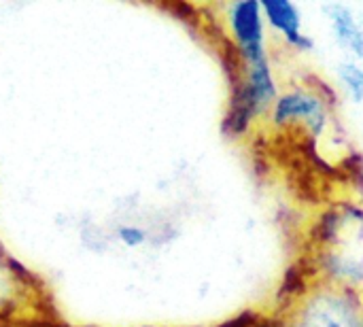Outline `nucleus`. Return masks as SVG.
Returning a JSON list of instances; mask_svg holds the SVG:
<instances>
[{"instance_id": "ddd939ff", "label": "nucleus", "mask_w": 363, "mask_h": 327, "mask_svg": "<svg viewBox=\"0 0 363 327\" xmlns=\"http://www.w3.org/2000/svg\"><path fill=\"white\" fill-rule=\"evenodd\" d=\"M302 85L308 87L311 92H315L332 111L338 109V102H340L338 92H336L321 74H317V72H304V74H302Z\"/></svg>"}, {"instance_id": "423d86ee", "label": "nucleus", "mask_w": 363, "mask_h": 327, "mask_svg": "<svg viewBox=\"0 0 363 327\" xmlns=\"http://www.w3.org/2000/svg\"><path fill=\"white\" fill-rule=\"evenodd\" d=\"M247 85H249L251 100H253L257 117L266 119L270 115L277 98L281 96L279 83H277L274 72H272L270 57H264L259 62L247 64Z\"/></svg>"}, {"instance_id": "0eeeda50", "label": "nucleus", "mask_w": 363, "mask_h": 327, "mask_svg": "<svg viewBox=\"0 0 363 327\" xmlns=\"http://www.w3.org/2000/svg\"><path fill=\"white\" fill-rule=\"evenodd\" d=\"M351 221L345 217V213L340 211L338 204L334 206H325L317 219L311 223L308 228V245H311V253L315 251H336V247L342 245V232Z\"/></svg>"}, {"instance_id": "39448f33", "label": "nucleus", "mask_w": 363, "mask_h": 327, "mask_svg": "<svg viewBox=\"0 0 363 327\" xmlns=\"http://www.w3.org/2000/svg\"><path fill=\"white\" fill-rule=\"evenodd\" d=\"M266 23L281 32L283 40L298 53H308L315 49V40L302 32L300 6L289 0H259Z\"/></svg>"}, {"instance_id": "2eb2a0df", "label": "nucleus", "mask_w": 363, "mask_h": 327, "mask_svg": "<svg viewBox=\"0 0 363 327\" xmlns=\"http://www.w3.org/2000/svg\"><path fill=\"white\" fill-rule=\"evenodd\" d=\"M264 319H266V313L255 311V309H245V311L236 313L234 317L213 327H264Z\"/></svg>"}, {"instance_id": "4468645a", "label": "nucleus", "mask_w": 363, "mask_h": 327, "mask_svg": "<svg viewBox=\"0 0 363 327\" xmlns=\"http://www.w3.org/2000/svg\"><path fill=\"white\" fill-rule=\"evenodd\" d=\"M115 236L117 240L128 247V249H138L143 245L149 243V232L140 226H134V223H123L115 230Z\"/></svg>"}, {"instance_id": "dca6fc26", "label": "nucleus", "mask_w": 363, "mask_h": 327, "mask_svg": "<svg viewBox=\"0 0 363 327\" xmlns=\"http://www.w3.org/2000/svg\"><path fill=\"white\" fill-rule=\"evenodd\" d=\"M338 206L351 223L363 226V204L355 202V200H342V202H338Z\"/></svg>"}, {"instance_id": "f8f14e48", "label": "nucleus", "mask_w": 363, "mask_h": 327, "mask_svg": "<svg viewBox=\"0 0 363 327\" xmlns=\"http://www.w3.org/2000/svg\"><path fill=\"white\" fill-rule=\"evenodd\" d=\"M340 170L345 174V183L353 187V192L363 198V153L351 149L342 160H340Z\"/></svg>"}, {"instance_id": "9b49d317", "label": "nucleus", "mask_w": 363, "mask_h": 327, "mask_svg": "<svg viewBox=\"0 0 363 327\" xmlns=\"http://www.w3.org/2000/svg\"><path fill=\"white\" fill-rule=\"evenodd\" d=\"M338 79L353 102H363V68L357 62H340L338 64Z\"/></svg>"}, {"instance_id": "6e6552de", "label": "nucleus", "mask_w": 363, "mask_h": 327, "mask_svg": "<svg viewBox=\"0 0 363 327\" xmlns=\"http://www.w3.org/2000/svg\"><path fill=\"white\" fill-rule=\"evenodd\" d=\"M323 13L328 15L340 47L363 60V23L357 19L353 9L342 2H330L323 6Z\"/></svg>"}, {"instance_id": "f03ea898", "label": "nucleus", "mask_w": 363, "mask_h": 327, "mask_svg": "<svg viewBox=\"0 0 363 327\" xmlns=\"http://www.w3.org/2000/svg\"><path fill=\"white\" fill-rule=\"evenodd\" d=\"M266 119L277 132L304 128L306 136L317 143L321 140V136L325 134L330 123L336 121L334 111L315 92H311L304 85L283 92L277 98V102Z\"/></svg>"}, {"instance_id": "1a4fd4ad", "label": "nucleus", "mask_w": 363, "mask_h": 327, "mask_svg": "<svg viewBox=\"0 0 363 327\" xmlns=\"http://www.w3.org/2000/svg\"><path fill=\"white\" fill-rule=\"evenodd\" d=\"M17 262H13L9 255H0V317L11 313L17 304V298L23 289H32V277L26 275Z\"/></svg>"}, {"instance_id": "20e7f679", "label": "nucleus", "mask_w": 363, "mask_h": 327, "mask_svg": "<svg viewBox=\"0 0 363 327\" xmlns=\"http://www.w3.org/2000/svg\"><path fill=\"white\" fill-rule=\"evenodd\" d=\"M321 283L319 268L313 253H302L296 262H291L274 294V313L277 315H291L300 302H304L311 292Z\"/></svg>"}, {"instance_id": "9d476101", "label": "nucleus", "mask_w": 363, "mask_h": 327, "mask_svg": "<svg viewBox=\"0 0 363 327\" xmlns=\"http://www.w3.org/2000/svg\"><path fill=\"white\" fill-rule=\"evenodd\" d=\"M160 9H164L166 13L172 15V19L181 21L187 30L191 32H202L204 26V6L191 4V2H183V0H172V2H162L157 4Z\"/></svg>"}, {"instance_id": "7ed1b4c3", "label": "nucleus", "mask_w": 363, "mask_h": 327, "mask_svg": "<svg viewBox=\"0 0 363 327\" xmlns=\"http://www.w3.org/2000/svg\"><path fill=\"white\" fill-rule=\"evenodd\" d=\"M225 19L230 38L247 64L270 57L266 47V17L259 0H236L225 4Z\"/></svg>"}, {"instance_id": "f257e3e1", "label": "nucleus", "mask_w": 363, "mask_h": 327, "mask_svg": "<svg viewBox=\"0 0 363 327\" xmlns=\"http://www.w3.org/2000/svg\"><path fill=\"white\" fill-rule=\"evenodd\" d=\"M287 317L291 327H363V287L321 281Z\"/></svg>"}]
</instances>
